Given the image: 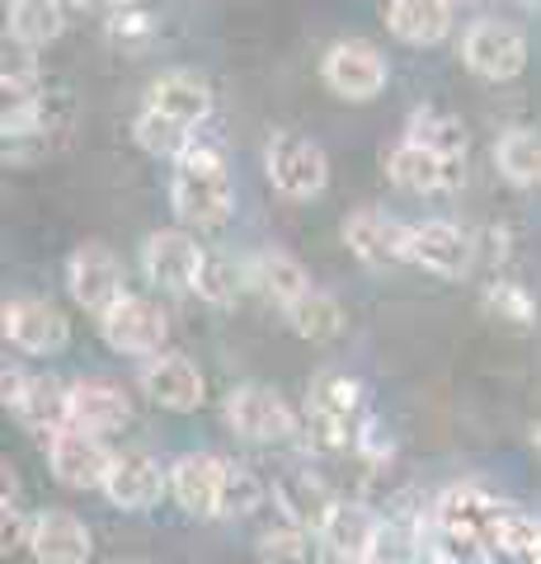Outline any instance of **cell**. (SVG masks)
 Returning <instances> with one entry per match:
<instances>
[{
  "mask_svg": "<svg viewBox=\"0 0 541 564\" xmlns=\"http://www.w3.org/2000/svg\"><path fill=\"white\" fill-rule=\"evenodd\" d=\"M170 207H174V217H180V226H188V231H217V226L231 221L236 184H231V174H226V155H221L217 141L194 137V147L174 161Z\"/></svg>",
  "mask_w": 541,
  "mask_h": 564,
  "instance_id": "cell-1",
  "label": "cell"
},
{
  "mask_svg": "<svg viewBox=\"0 0 541 564\" xmlns=\"http://www.w3.org/2000/svg\"><path fill=\"white\" fill-rule=\"evenodd\" d=\"M264 174L278 198L288 203H311L321 198L325 184H329V161H325V147L306 132H273L269 147H264Z\"/></svg>",
  "mask_w": 541,
  "mask_h": 564,
  "instance_id": "cell-2",
  "label": "cell"
},
{
  "mask_svg": "<svg viewBox=\"0 0 541 564\" xmlns=\"http://www.w3.org/2000/svg\"><path fill=\"white\" fill-rule=\"evenodd\" d=\"M321 80L329 95H339L348 104H368L387 90L391 66L381 57V47L368 39H339L335 47L321 57Z\"/></svg>",
  "mask_w": 541,
  "mask_h": 564,
  "instance_id": "cell-3",
  "label": "cell"
},
{
  "mask_svg": "<svg viewBox=\"0 0 541 564\" xmlns=\"http://www.w3.org/2000/svg\"><path fill=\"white\" fill-rule=\"evenodd\" d=\"M99 339L113 352H123V358H155L170 339V321L151 296L128 292L123 302H113L99 315Z\"/></svg>",
  "mask_w": 541,
  "mask_h": 564,
  "instance_id": "cell-4",
  "label": "cell"
},
{
  "mask_svg": "<svg viewBox=\"0 0 541 564\" xmlns=\"http://www.w3.org/2000/svg\"><path fill=\"white\" fill-rule=\"evenodd\" d=\"M221 419L226 429L246 443H259V447H273V443H288L296 433V414L283 395H273L269 386H236L231 395L221 404Z\"/></svg>",
  "mask_w": 541,
  "mask_h": 564,
  "instance_id": "cell-5",
  "label": "cell"
},
{
  "mask_svg": "<svg viewBox=\"0 0 541 564\" xmlns=\"http://www.w3.org/2000/svg\"><path fill=\"white\" fill-rule=\"evenodd\" d=\"M387 180L410 193V198H429V193H457L466 180V155H439L419 141L400 137L387 151Z\"/></svg>",
  "mask_w": 541,
  "mask_h": 564,
  "instance_id": "cell-6",
  "label": "cell"
},
{
  "mask_svg": "<svg viewBox=\"0 0 541 564\" xmlns=\"http://www.w3.org/2000/svg\"><path fill=\"white\" fill-rule=\"evenodd\" d=\"M66 292H72V302L80 311H90L95 321L104 311H109L113 302H123V259H118L109 245L99 240H85L72 250V259H66Z\"/></svg>",
  "mask_w": 541,
  "mask_h": 564,
  "instance_id": "cell-7",
  "label": "cell"
},
{
  "mask_svg": "<svg viewBox=\"0 0 541 564\" xmlns=\"http://www.w3.org/2000/svg\"><path fill=\"white\" fill-rule=\"evenodd\" d=\"M462 66L476 80L504 85V80H513L528 70V39H522L513 24L480 20V24H470L466 39H462Z\"/></svg>",
  "mask_w": 541,
  "mask_h": 564,
  "instance_id": "cell-8",
  "label": "cell"
},
{
  "mask_svg": "<svg viewBox=\"0 0 541 564\" xmlns=\"http://www.w3.org/2000/svg\"><path fill=\"white\" fill-rule=\"evenodd\" d=\"M0 329H6V344L29 352V358H52L72 339L66 315L52 302H43V296H10L0 306Z\"/></svg>",
  "mask_w": 541,
  "mask_h": 564,
  "instance_id": "cell-9",
  "label": "cell"
},
{
  "mask_svg": "<svg viewBox=\"0 0 541 564\" xmlns=\"http://www.w3.org/2000/svg\"><path fill=\"white\" fill-rule=\"evenodd\" d=\"M405 263H414V269H424L433 278L457 282L470 273V263H476V245H470V236L457 221H443V217L414 221L410 245H405Z\"/></svg>",
  "mask_w": 541,
  "mask_h": 564,
  "instance_id": "cell-10",
  "label": "cell"
},
{
  "mask_svg": "<svg viewBox=\"0 0 541 564\" xmlns=\"http://www.w3.org/2000/svg\"><path fill=\"white\" fill-rule=\"evenodd\" d=\"M113 456L104 447V437L95 433H80V429H62L57 437H47V466H52V480H57L62 489H104V480H109L113 470Z\"/></svg>",
  "mask_w": 541,
  "mask_h": 564,
  "instance_id": "cell-11",
  "label": "cell"
},
{
  "mask_svg": "<svg viewBox=\"0 0 541 564\" xmlns=\"http://www.w3.org/2000/svg\"><path fill=\"white\" fill-rule=\"evenodd\" d=\"M226 456L217 452H184L170 462V499L188 518H221V494H226Z\"/></svg>",
  "mask_w": 541,
  "mask_h": 564,
  "instance_id": "cell-12",
  "label": "cell"
},
{
  "mask_svg": "<svg viewBox=\"0 0 541 564\" xmlns=\"http://www.w3.org/2000/svg\"><path fill=\"white\" fill-rule=\"evenodd\" d=\"M203 263V245L188 226H170V231H151L142 245V278L155 292H188L194 273Z\"/></svg>",
  "mask_w": 541,
  "mask_h": 564,
  "instance_id": "cell-13",
  "label": "cell"
},
{
  "mask_svg": "<svg viewBox=\"0 0 541 564\" xmlns=\"http://www.w3.org/2000/svg\"><path fill=\"white\" fill-rule=\"evenodd\" d=\"M269 499H273L278 513H283V522L306 527V532H316V536L325 532V522H329V513H335V503H339L321 475L302 470V466L278 470L269 480Z\"/></svg>",
  "mask_w": 541,
  "mask_h": 564,
  "instance_id": "cell-14",
  "label": "cell"
},
{
  "mask_svg": "<svg viewBox=\"0 0 541 564\" xmlns=\"http://www.w3.org/2000/svg\"><path fill=\"white\" fill-rule=\"evenodd\" d=\"M99 494L113 508H123V513H147V508H155L170 494V470H161L151 452H118Z\"/></svg>",
  "mask_w": 541,
  "mask_h": 564,
  "instance_id": "cell-15",
  "label": "cell"
},
{
  "mask_svg": "<svg viewBox=\"0 0 541 564\" xmlns=\"http://www.w3.org/2000/svg\"><path fill=\"white\" fill-rule=\"evenodd\" d=\"M128 423H132V400L123 395V386L99 381V377L72 381V400H66V429L109 437V433H123Z\"/></svg>",
  "mask_w": 541,
  "mask_h": 564,
  "instance_id": "cell-16",
  "label": "cell"
},
{
  "mask_svg": "<svg viewBox=\"0 0 541 564\" xmlns=\"http://www.w3.org/2000/svg\"><path fill=\"white\" fill-rule=\"evenodd\" d=\"M344 245L354 250L358 263L368 269H391V263H405V245H410V226H400L396 217L377 207H358L348 212L344 221Z\"/></svg>",
  "mask_w": 541,
  "mask_h": 564,
  "instance_id": "cell-17",
  "label": "cell"
},
{
  "mask_svg": "<svg viewBox=\"0 0 541 564\" xmlns=\"http://www.w3.org/2000/svg\"><path fill=\"white\" fill-rule=\"evenodd\" d=\"M142 391H147L151 404H161V410H170V414H194L207 400L203 372L188 358H180V352H155V358H147Z\"/></svg>",
  "mask_w": 541,
  "mask_h": 564,
  "instance_id": "cell-18",
  "label": "cell"
},
{
  "mask_svg": "<svg viewBox=\"0 0 541 564\" xmlns=\"http://www.w3.org/2000/svg\"><path fill=\"white\" fill-rule=\"evenodd\" d=\"M29 555L39 560V564H90L95 536H90V527H85L76 513L43 508V513H33Z\"/></svg>",
  "mask_w": 541,
  "mask_h": 564,
  "instance_id": "cell-19",
  "label": "cell"
},
{
  "mask_svg": "<svg viewBox=\"0 0 541 564\" xmlns=\"http://www.w3.org/2000/svg\"><path fill=\"white\" fill-rule=\"evenodd\" d=\"M147 104H151V109H161V113H170L174 122H184L188 132H198L203 122L213 118V85H207L198 70L174 66V70H165V76L151 85Z\"/></svg>",
  "mask_w": 541,
  "mask_h": 564,
  "instance_id": "cell-20",
  "label": "cell"
},
{
  "mask_svg": "<svg viewBox=\"0 0 541 564\" xmlns=\"http://www.w3.org/2000/svg\"><path fill=\"white\" fill-rule=\"evenodd\" d=\"M387 29L405 47H439L452 33L447 0H387Z\"/></svg>",
  "mask_w": 541,
  "mask_h": 564,
  "instance_id": "cell-21",
  "label": "cell"
},
{
  "mask_svg": "<svg viewBox=\"0 0 541 564\" xmlns=\"http://www.w3.org/2000/svg\"><path fill=\"white\" fill-rule=\"evenodd\" d=\"M66 400H72V386H62L57 377H29L24 395L10 414L33 437H57L66 429Z\"/></svg>",
  "mask_w": 541,
  "mask_h": 564,
  "instance_id": "cell-22",
  "label": "cell"
},
{
  "mask_svg": "<svg viewBox=\"0 0 541 564\" xmlns=\"http://www.w3.org/2000/svg\"><path fill=\"white\" fill-rule=\"evenodd\" d=\"M377 532H381V518L372 513L368 503H335V513L325 522V555L329 560H344V555H372L377 551Z\"/></svg>",
  "mask_w": 541,
  "mask_h": 564,
  "instance_id": "cell-23",
  "label": "cell"
},
{
  "mask_svg": "<svg viewBox=\"0 0 541 564\" xmlns=\"http://www.w3.org/2000/svg\"><path fill=\"white\" fill-rule=\"evenodd\" d=\"M66 29V0H10L6 33L14 47L39 52L47 43H57Z\"/></svg>",
  "mask_w": 541,
  "mask_h": 564,
  "instance_id": "cell-24",
  "label": "cell"
},
{
  "mask_svg": "<svg viewBox=\"0 0 541 564\" xmlns=\"http://www.w3.org/2000/svg\"><path fill=\"white\" fill-rule=\"evenodd\" d=\"M250 288V263H240L236 254H226V250H203V263H198V273H194V292L198 302L207 306H231L240 302V292Z\"/></svg>",
  "mask_w": 541,
  "mask_h": 564,
  "instance_id": "cell-25",
  "label": "cell"
},
{
  "mask_svg": "<svg viewBox=\"0 0 541 564\" xmlns=\"http://www.w3.org/2000/svg\"><path fill=\"white\" fill-rule=\"evenodd\" d=\"M250 282L269 296L273 306H292L296 296L311 292V273L302 269V259H292L288 250H264L250 259Z\"/></svg>",
  "mask_w": 541,
  "mask_h": 564,
  "instance_id": "cell-26",
  "label": "cell"
},
{
  "mask_svg": "<svg viewBox=\"0 0 541 564\" xmlns=\"http://www.w3.org/2000/svg\"><path fill=\"white\" fill-rule=\"evenodd\" d=\"M283 321H288V329L296 334V339L329 344V339H339V329H344V306L329 292L311 288L306 296H296L292 306H283Z\"/></svg>",
  "mask_w": 541,
  "mask_h": 564,
  "instance_id": "cell-27",
  "label": "cell"
},
{
  "mask_svg": "<svg viewBox=\"0 0 541 564\" xmlns=\"http://www.w3.org/2000/svg\"><path fill=\"white\" fill-rule=\"evenodd\" d=\"M306 404H316L321 414L348 423V429L363 433V423H368V400H363V386L348 377V372H321L311 381V395Z\"/></svg>",
  "mask_w": 541,
  "mask_h": 564,
  "instance_id": "cell-28",
  "label": "cell"
},
{
  "mask_svg": "<svg viewBox=\"0 0 541 564\" xmlns=\"http://www.w3.org/2000/svg\"><path fill=\"white\" fill-rule=\"evenodd\" d=\"M495 165L513 188H541V132L509 128L495 141Z\"/></svg>",
  "mask_w": 541,
  "mask_h": 564,
  "instance_id": "cell-29",
  "label": "cell"
},
{
  "mask_svg": "<svg viewBox=\"0 0 541 564\" xmlns=\"http://www.w3.org/2000/svg\"><path fill=\"white\" fill-rule=\"evenodd\" d=\"M132 137H137V147H142L147 155H155V161H180V155L194 147V137L198 132H188L184 122H174L170 113H161V109H147L132 118Z\"/></svg>",
  "mask_w": 541,
  "mask_h": 564,
  "instance_id": "cell-30",
  "label": "cell"
},
{
  "mask_svg": "<svg viewBox=\"0 0 541 564\" xmlns=\"http://www.w3.org/2000/svg\"><path fill=\"white\" fill-rule=\"evenodd\" d=\"M325 560V541L306 527L278 522L259 532V564H321Z\"/></svg>",
  "mask_w": 541,
  "mask_h": 564,
  "instance_id": "cell-31",
  "label": "cell"
},
{
  "mask_svg": "<svg viewBox=\"0 0 541 564\" xmlns=\"http://www.w3.org/2000/svg\"><path fill=\"white\" fill-rule=\"evenodd\" d=\"M104 29H109V39L123 52H142L155 43V33H161V14H155L151 0H113Z\"/></svg>",
  "mask_w": 541,
  "mask_h": 564,
  "instance_id": "cell-32",
  "label": "cell"
},
{
  "mask_svg": "<svg viewBox=\"0 0 541 564\" xmlns=\"http://www.w3.org/2000/svg\"><path fill=\"white\" fill-rule=\"evenodd\" d=\"M405 137L419 141V147H429V151H439V155H466L462 118H452L443 109H414L405 122Z\"/></svg>",
  "mask_w": 541,
  "mask_h": 564,
  "instance_id": "cell-33",
  "label": "cell"
},
{
  "mask_svg": "<svg viewBox=\"0 0 541 564\" xmlns=\"http://www.w3.org/2000/svg\"><path fill=\"white\" fill-rule=\"evenodd\" d=\"M480 311L490 315V321L509 325V329H532L537 325V302L528 288H518V282H490V288L480 292Z\"/></svg>",
  "mask_w": 541,
  "mask_h": 564,
  "instance_id": "cell-34",
  "label": "cell"
},
{
  "mask_svg": "<svg viewBox=\"0 0 541 564\" xmlns=\"http://www.w3.org/2000/svg\"><path fill=\"white\" fill-rule=\"evenodd\" d=\"M0 90H6V104H33L43 99V70L33 62L29 47H14L6 52V66H0Z\"/></svg>",
  "mask_w": 541,
  "mask_h": 564,
  "instance_id": "cell-35",
  "label": "cell"
},
{
  "mask_svg": "<svg viewBox=\"0 0 541 564\" xmlns=\"http://www.w3.org/2000/svg\"><path fill=\"white\" fill-rule=\"evenodd\" d=\"M269 499V485L259 480L250 466L231 462L226 466V494H221V518H250L259 503Z\"/></svg>",
  "mask_w": 541,
  "mask_h": 564,
  "instance_id": "cell-36",
  "label": "cell"
},
{
  "mask_svg": "<svg viewBox=\"0 0 541 564\" xmlns=\"http://www.w3.org/2000/svg\"><path fill=\"white\" fill-rule=\"evenodd\" d=\"M29 532H33V518H24L20 503H0V555H20L29 551Z\"/></svg>",
  "mask_w": 541,
  "mask_h": 564,
  "instance_id": "cell-37",
  "label": "cell"
},
{
  "mask_svg": "<svg viewBox=\"0 0 541 564\" xmlns=\"http://www.w3.org/2000/svg\"><path fill=\"white\" fill-rule=\"evenodd\" d=\"M24 386H29V372H20V367H6V372H0V400H6V410L20 404Z\"/></svg>",
  "mask_w": 541,
  "mask_h": 564,
  "instance_id": "cell-38",
  "label": "cell"
},
{
  "mask_svg": "<svg viewBox=\"0 0 541 564\" xmlns=\"http://www.w3.org/2000/svg\"><path fill=\"white\" fill-rule=\"evenodd\" d=\"M66 6H72V10H109L113 0H66Z\"/></svg>",
  "mask_w": 541,
  "mask_h": 564,
  "instance_id": "cell-39",
  "label": "cell"
},
{
  "mask_svg": "<svg viewBox=\"0 0 541 564\" xmlns=\"http://www.w3.org/2000/svg\"><path fill=\"white\" fill-rule=\"evenodd\" d=\"M329 564H381L377 555H344V560H329Z\"/></svg>",
  "mask_w": 541,
  "mask_h": 564,
  "instance_id": "cell-40",
  "label": "cell"
},
{
  "mask_svg": "<svg viewBox=\"0 0 541 564\" xmlns=\"http://www.w3.org/2000/svg\"><path fill=\"white\" fill-rule=\"evenodd\" d=\"M532 452H537V456H541V419H537V423H532Z\"/></svg>",
  "mask_w": 541,
  "mask_h": 564,
  "instance_id": "cell-41",
  "label": "cell"
},
{
  "mask_svg": "<svg viewBox=\"0 0 541 564\" xmlns=\"http://www.w3.org/2000/svg\"><path fill=\"white\" fill-rule=\"evenodd\" d=\"M528 6H541V0H528Z\"/></svg>",
  "mask_w": 541,
  "mask_h": 564,
  "instance_id": "cell-42",
  "label": "cell"
},
{
  "mask_svg": "<svg viewBox=\"0 0 541 564\" xmlns=\"http://www.w3.org/2000/svg\"><path fill=\"white\" fill-rule=\"evenodd\" d=\"M447 6H457V0H447Z\"/></svg>",
  "mask_w": 541,
  "mask_h": 564,
  "instance_id": "cell-43",
  "label": "cell"
}]
</instances>
